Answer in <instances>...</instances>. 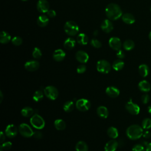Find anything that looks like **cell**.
<instances>
[{
  "label": "cell",
  "mask_w": 151,
  "mask_h": 151,
  "mask_svg": "<svg viewBox=\"0 0 151 151\" xmlns=\"http://www.w3.org/2000/svg\"><path fill=\"white\" fill-rule=\"evenodd\" d=\"M86 70V66L84 64L79 65L77 68V72L79 74L84 73Z\"/></svg>",
  "instance_id": "41"
},
{
  "label": "cell",
  "mask_w": 151,
  "mask_h": 151,
  "mask_svg": "<svg viewBox=\"0 0 151 151\" xmlns=\"http://www.w3.org/2000/svg\"><path fill=\"white\" fill-rule=\"evenodd\" d=\"M125 108L129 113L133 115H137L140 112L139 106L137 104L134 103L131 99L126 103Z\"/></svg>",
  "instance_id": "9"
},
{
  "label": "cell",
  "mask_w": 151,
  "mask_h": 151,
  "mask_svg": "<svg viewBox=\"0 0 151 151\" xmlns=\"http://www.w3.org/2000/svg\"><path fill=\"white\" fill-rule=\"evenodd\" d=\"M22 1H28V0H22Z\"/></svg>",
  "instance_id": "53"
},
{
  "label": "cell",
  "mask_w": 151,
  "mask_h": 151,
  "mask_svg": "<svg viewBox=\"0 0 151 151\" xmlns=\"http://www.w3.org/2000/svg\"><path fill=\"white\" fill-rule=\"evenodd\" d=\"M55 128L58 130H63L66 127V123L63 119H56L54 122Z\"/></svg>",
  "instance_id": "25"
},
{
  "label": "cell",
  "mask_w": 151,
  "mask_h": 151,
  "mask_svg": "<svg viewBox=\"0 0 151 151\" xmlns=\"http://www.w3.org/2000/svg\"><path fill=\"white\" fill-rule=\"evenodd\" d=\"M11 40V35L5 31H1L0 34V42L1 44H7Z\"/></svg>",
  "instance_id": "27"
},
{
  "label": "cell",
  "mask_w": 151,
  "mask_h": 151,
  "mask_svg": "<svg viewBox=\"0 0 151 151\" xmlns=\"http://www.w3.org/2000/svg\"><path fill=\"white\" fill-rule=\"evenodd\" d=\"M34 109L30 107H25L21 110V111L22 116L25 117H31L34 114Z\"/></svg>",
  "instance_id": "30"
},
{
  "label": "cell",
  "mask_w": 151,
  "mask_h": 151,
  "mask_svg": "<svg viewBox=\"0 0 151 151\" xmlns=\"http://www.w3.org/2000/svg\"><path fill=\"white\" fill-rule=\"evenodd\" d=\"M45 96L51 100H55L58 96V91L56 87L53 86H48L43 89Z\"/></svg>",
  "instance_id": "5"
},
{
  "label": "cell",
  "mask_w": 151,
  "mask_h": 151,
  "mask_svg": "<svg viewBox=\"0 0 151 151\" xmlns=\"http://www.w3.org/2000/svg\"><path fill=\"white\" fill-rule=\"evenodd\" d=\"M32 56L35 59H39L42 56V52L40 48L38 47H35L32 51Z\"/></svg>",
  "instance_id": "36"
},
{
  "label": "cell",
  "mask_w": 151,
  "mask_h": 151,
  "mask_svg": "<svg viewBox=\"0 0 151 151\" xmlns=\"http://www.w3.org/2000/svg\"><path fill=\"white\" fill-rule=\"evenodd\" d=\"M106 93L109 97H110L111 98H115V97H117L119 95L120 91L116 87L109 86L106 88Z\"/></svg>",
  "instance_id": "17"
},
{
  "label": "cell",
  "mask_w": 151,
  "mask_h": 151,
  "mask_svg": "<svg viewBox=\"0 0 151 151\" xmlns=\"http://www.w3.org/2000/svg\"><path fill=\"white\" fill-rule=\"evenodd\" d=\"M20 134L25 137H31L33 136L34 132L31 127L26 123H21L18 127Z\"/></svg>",
  "instance_id": "7"
},
{
  "label": "cell",
  "mask_w": 151,
  "mask_h": 151,
  "mask_svg": "<svg viewBox=\"0 0 151 151\" xmlns=\"http://www.w3.org/2000/svg\"><path fill=\"white\" fill-rule=\"evenodd\" d=\"M107 133L108 134V136L113 139H116L118 136H119V132L117 129L114 127H110L107 131Z\"/></svg>",
  "instance_id": "28"
},
{
  "label": "cell",
  "mask_w": 151,
  "mask_h": 151,
  "mask_svg": "<svg viewBox=\"0 0 151 151\" xmlns=\"http://www.w3.org/2000/svg\"><path fill=\"white\" fill-rule=\"evenodd\" d=\"M141 100H142V101L143 104H147L149 100H150V97H149V96L147 94H145L143 95H142V97H141Z\"/></svg>",
  "instance_id": "42"
},
{
  "label": "cell",
  "mask_w": 151,
  "mask_h": 151,
  "mask_svg": "<svg viewBox=\"0 0 151 151\" xmlns=\"http://www.w3.org/2000/svg\"><path fill=\"white\" fill-rule=\"evenodd\" d=\"M123 47L126 51L132 50L134 47V42L131 40H127L123 42Z\"/></svg>",
  "instance_id": "33"
},
{
  "label": "cell",
  "mask_w": 151,
  "mask_h": 151,
  "mask_svg": "<svg viewBox=\"0 0 151 151\" xmlns=\"http://www.w3.org/2000/svg\"><path fill=\"white\" fill-rule=\"evenodd\" d=\"M109 44L111 48L114 50L118 51L122 47L121 40L118 37H111L109 40Z\"/></svg>",
  "instance_id": "11"
},
{
  "label": "cell",
  "mask_w": 151,
  "mask_h": 151,
  "mask_svg": "<svg viewBox=\"0 0 151 151\" xmlns=\"http://www.w3.org/2000/svg\"><path fill=\"white\" fill-rule=\"evenodd\" d=\"M105 13L110 20H116L122 16V11L120 7L116 4L111 3L107 5Z\"/></svg>",
  "instance_id": "1"
},
{
  "label": "cell",
  "mask_w": 151,
  "mask_h": 151,
  "mask_svg": "<svg viewBox=\"0 0 151 151\" xmlns=\"http://www.w3.org/2000/svg\"><path fill=\"white\" fill-rule=\"evenodd\" d=\"M122 21L127 24H132L135 22L134 17L130 13H125L122 16Z\"/></svg>",
  "instance_id": "21"
},
{
  "label": "cell",
  "mask_w": 151,
  "mask_h": 151,
  "mask_svg": "<svg viewBox=\"0 0 151 151\" xmlns=\"http://www.w3.org/2000/svg\"><path fill=\"white\" fill-rule=\"evenodd\" d=\"M150 136H151L150 132L149 131H148V130L145 131V132H143V137L144 138H145V139H148V138H149V137H150Z\"/></svg>",
  "instance_id": "46"
},
{
  "label": "cell",
  "mask_w": 151,
  "mask_h": 151,
  "mask_svg": "<svg viewBox=\"0 0 151 151\" xmlns=\"http://www.w3.org/2000/svg\"><path fill=\"white\" fill-rule=\"evenodd\" d=\"M142 126L144 129H149L151 127V119L150 118H145L142 122Z\"/></svg>",
  "instance_id": "35"
},
{
  "label": "cell",
  "mask_w": 151,
  "mask_h": 151,
  "mask_svg": "<svg viewBox=\"0 0 151 151\" xmlns=\"http://www.w3.org/2000/svg\"><path fill=\"white\" fill-rule=\"evenodd\" d=\"M65 32L70 36H75L79 31L78 25L73 21H68L65 22L64 26Z\"/></svg>",
  "instance_id": "3"
},
{
  "label": "cell",
  "mask_w": 151,
  "mask_h": 151,
  "mask_svg": "<svg viewBox=\"0 0 151 151\" xmlns=\"http://www.w3.org/2000/svg\"><path fill=\"white\" fill-rule=\"evenodd\" d=\"M88 147L87 143L84 141H79L76 145V151H88Z\"/></svg>",
  "instance_id": "31"
},
{
  "label": "cell",
  "mask_w": 151,
  "mask_h": 151,
  "mask_svg": "<svg viewBox=\"0 0 151 151\" xmlns=\"http://www.w3.org/2000/svg\"><path fill=\"white\" fill-rule=\"evenodd\" d=\"M97 115L103 119H106L109 116V111L107 107L103 106H100L97 109Z\"/></svg>",
  "instance_id": "20"
},
{
  "label": "cell",
  "mask_w": 151,
  "mask_h": 151,
  "mask_svg": "<svg viewBox=\"0 0 151 151\" xmlns=\"http://www.w3.org/2000/svg\"><path fill=\"white\" fill-rule=\"evenodd\" d=\"M132 151H146L144 146L140 144H136L132 147Z\"/></svg>",
  "instance_id": "40"
},
{
  "label": "cell",
  "mask_w": 151,
  "mask_h": 151,
  "mask_svg": "<svg viewBox=\"0 0 151 151\" xmlns=\"http://www.w3.org/2000/svg\"><path fill=\"white\" fill-rule=\"evenodd\" d=\"M65 57V52L61 49H57L54 51L52 54L53 59L58 62L63 61Z\"/></svg>",
  "instance_id": "18"
},
{
  "label": "cell",
  "mask_w": 151,
  "mask_h": 151,
  "mask_svg": "<svg viewBox=\"0 0 151 151\" xmlns=\"http://www.w3.org/2000/svg\"><path fill=\"white\" fill-rule=\"evenodd\" d=\"M0 103H1L2 101V100H3V94H2V91H0Z\"/></svg>",
  "instance_id": "49"
},
{
  "label": "cell",
  "mask_w": 151,
  "mask_h": 151,
  "mask_svg": "<svg viewBox=\"0 0 151 151\" xmlns=\"http://www.w3.org/2000/svg\"><path fill=\"white\" fill-rule=\"evenodd\" d=\"M116 56H117V58H119V59H123V58H124L125 54H124V52L122 50H119L117 51Z\"/></svg>",
  "instance_id": "44"
},
{
  "label": "cell",
  "mask_w": 151,
  "mask_h": 151,
  "mask_svg": "<svg viewBox=\"0 0 151 151\" xmlns=\"http://www.w3.org/2000/svg\"><path fill=\"white\" fill-rule=\"evenodd\" d=\"M139 73L142 77H146L149 73V68L148 65L145 64L140 65L139 67Z\"/></svg>",
  "instance_id": "26"
},
{
  "label": "cell",
  "mask_w": 151,
  "mask_h": 151,
  "mask_svg": "<svg viewBox=\"0 0 151 151\" xmlns=\"http://www.w3.org/2000/svg\"><path fill=\"white\" fill-rule=\"evenodd\" d=\"M76 45V40L73 38L68 37L64 42V47L67 50H71Z\"/></svg>",
  "instance_id": "23"
},
{
  "label": "cell",
  "mask_w": 151,
  "mask_h": 151,
  "mask_svg": "<svg viewBox=\"0 0 151 151\" xmlns=\"http://www.w3.org/2000/svg\"><path fill=\"white\" fill-rule=\"evenodd\" d=\"M93 35H94V36H97V35H98V31H97V30H95V31H94V32H93Z\"/></svg>",
  "instance_id": "50"
},
{
  "label": "cell",
  "mask_w": 151,
  "mask_h": 151,
  "mask_svg": "<svg viewBox=\"0 0 151 151\" xmlns=\"http://www.w3.org/2000/svg\"><path fill=\"white\" fill-rule=\"evenodd\" d=\"M90 44L92 47L96 48H99L101 47V43L100 41L96 38H93L90 41Z\"/></svg>",
  "instance_id": "38"
},
{
  "label": "cell",
  "mask_w": 151,
  "mask_h": 151,
  "mask_svg": "<svg viewBox=\"0 0 151 151\" xmlns=\"http://www.w3.org/2000/svg\"><path fill=\"white\" fill-rule=\"evenodd\" d=\"M44 91L42 92V91L41 90H37L33 94V97H32V99L34 100V101L35 102H38L40 101H41L44 97Z\"/></svg>",
  "instance_id": "34"
},
{
  "label": "cell",
  "mask_w": 151,
  "mask_h": 151,
  "mask_svg": "<svg viewBox=\"0 0 151 151\" xmlns=\"http://www.w3.org/2000/svg\"><path fill=\"white\" fill-rule=\"evenodd\" d=\"M76 60L81 63H86L89 58L88 55L84 51H78L76 54Z\"/></svg>",
  "instance_id": "14"
},
{
  "label": "cell",
  "mask_w": 151,
  "mask_h": 151,
  "mask_svg": "<svg viewBox=\"0 0 151 151\" xmlns=\"http://www.w3.org/2000/svg\"><path fill=\"white\" fill-rule=\"evenodd\" d=\"M76 107L80 111H86L90 108L91 103L87 99H80L76 101Z\"/></svg>",
  "instance_id": "8"
},
{
  "label": "cell",
  "mask_w": 151,
  "mask_h": 151,
  "mask_svg": "<svg viewBox=\"0 0 151 151\" xmlns=\"http://www.w3.org/2000/svg\"><path fill=\"white\" fill-rule=\"evenodd\" d=\"M118 146V142L114 139H111L108 141L105 145L104 151H115Z\"/></svg>",
  "instance_id": "16"
},
{
  "label": "cell",
  "mask_w": 151,
  "mask_h": 151,
  "mask_svg": "<svg viewBox=\"0 0 151 151\" xmlns=\"http://www.w3.org/2000/svg\"><path fill=\"white\" fill-rule=\"evenodd\" d=\"M145 143V145L146 146V149H145V150L146 151H151V142L150 143H148V142H143Z\"/></svg>",
  "instance_id": "47"
},
{
  "label": "cell",
  "mask_w": 151,
  "mask_h": 151,
  "mask_svg": "<svg viewBox=\"0 0 151 151\" xmlns=\"http://www.w3.org/2000/svg\"><path fill=\"white\" fill-rule=\"evenodd\" d=\"M143 127L138 124H132L127 127L126 130L127 136L132 140H136L143 136Z\"/></svg>",
  "instance_id": "2"
},
{
  "label": "cell",
  "mask_w": 151,
  "mask_h": 151,
  "mask_svg": "<svg viewBox=\"0 0 151 151\" xmlns=\"http://www.w3.org/2000/svg\"><path fill=\"white\" fill-rule=\"evenodd\" d=\"M150 11H151V5H150Z\"/></svg>",
  "instance_id": "54"
},
{
  "label": "cell",
  "mask_w": 151,
  "mask_h": 151,
  "mask_svg": "<svg viewBox=\"0 0 151 151\" xmlns=\"http://www.w3.org/2000/svg\"><path fill=\"white\" fill-rule=\"evenodd\" d=\"M147 109H148V112H149L150 114H151V105H150V106L148 107Z\"/></svg>",
  "instance_id": "51"
},
{
  "label": "cell",
  "mask_w": 151,
  "mask_h": 151,
  "mask_svg": "<svg viewBox=\"0 0 151 151\" xmlns=\"http://www.w3.org/2000/svg\"><path fill=\"white\" fill-rule=\"evenodd\" d=\"M124 62L121 59H118L115 60L113 62L112 64V67L116 71H120L123 69V68L124 67Z\"/></svg>",
  "instance_id": "29"
},
{
  "label": "cell",
  "mask_w": 151,
  "mask_h": 151,
  "mask_svg": "<svg viewBox=\"0 0 151 151\" xmlns=\"http://www.w3.org/2000/svg\"><path fill=\"white\" fill-rule=\"evenodd\" d=\"M101 29L103 31L106 33L110 32L113 29V25L110 19H104L102 21L101 25Z\"/></svg>",
  "instance_id": "15"
},
{
  "label": "cell",
  "mask_w": 151,
  "mask_h": 151,
  "mask_svg": "<svg viewBox=\"0 0 151 151\" xmlns=\"http://www.w3.org/2000/svg\"><path fill=\"white\" fill-rule=\"evenodd\" d=\"M1 146L2 147V148L4 150H9L11 148V147H12V143L11 142H4V143H2Z\"/></svg>",
  "instance_id": "39"
},
{
  "label": "cell",
  "mask_w": 151,
  "mask_h": 151,
  "mask_svg": "<svg viewBox=\"0 0 151 151\" xmlns=\"http://www.w3.org/2000/svg\"><path fill=\"white\" fill-rule=\"evenodd\" d=\"M37 22V24L40 27H45L48 25L49 22V19L47 15L42 14L38 17Z\"/></svg>",
  "instance_id": "19"
},
{
  "label": "cell",
  "mask_w": 151,
  "mask_h": 151,
  "mask_svg": "<svg viewBox=\"0 0 151 151\" xmlns=\"http://www.w3.org/2000/svg\"><path fill=\"white\" fill-rule=\"evenodd\" d=\"M149 39L150 40V41H151V31L149 32Z\"/></svg>",
  "instance_id": "52"
},
{
  "label": "cell",
  "mask_w": 151,
  "mask_h": 151,
  "mask_svg": "<svg viewBox=\"0 0 151 151\" xmlns=\"http://www.w3.org/2000/svg\"><path fill=\"white\" fill-rule=\"evenodd\" d=\"M49 8V3L46 0H39L37 4V9L40 13H47Z\"/></svg>",
  "instance_id": "12"
},
{
  "label": "cell",
  "mask_w": 151,
  "mask_h": 151,
  "mask_svg": "<svg viewBox=\"0 0 151 151\" xmlns=\"http://www.w3.org/2000/svg\"><path fill=\"white\" fill-rule=\"evenodd\" d=\"M75 105L73 101H67L63 105V110L67 113H70L73 110Z\"/></svg>",
  "instance_id": "32"
},
{
  "label": "cell",
  "mask_w": 151,
  "mask_h": 151,
  "mask_svg": "<svg viewBox=\"0 0 151 151\" xmlns=\"http://www.w3.org/2000/svg\"><path fill=\"white\" fill-rule=\"evenodd\" d=\"M11 41H12V43L13 45H14L15 46H19L22 44V39L20 37L16 36V37H14L12 39Z\"/></svg>",
  "instance_id": "37"
},
{
  "label": "cell",
  "mask_w": 151,
  "mask_h": 151,
  "mask_svg": "<svg viewBox=\"0 0 151 151\" xmlns=\"http://www.w3.org/2000/svg\"><path fill=\"white\" fill-rule=\"evenodd\" d=\"M5 134H4L3 132H1V133H0V142L2 143L4 142V141L5 140Z\"/></svg>",
  "instance_id": "48"
},
{
  "label": "cell",
  "mask_w": 151,
  "mask_h": 151,
  "mask_svg": "<svg viewBox=\"0 0 151 151\" xmlns=\"http://www.w3.org/2000/svg\"><path fill=\"white\" fill-rule=\"evenodd\" d=\"M35 139H41L42 137V133L40 132V131H38V130H37V131H35L34 132V133H33V136H32Z\"/></svg>",
  "instance_id": "43"
},
{
  "label": "cell",
  "mask_w": 151,
  "mask_h": 151,
  "mask_svg": "<svg viewBox=\"0 0 151 151\" xmlns=\"http://www.w3.org/2000/svg\"><path fill=\"white\" fill-rule=\"evenodd\" d=\"M96 68L99 72L103 74H107L111 70V65L107 61L101 60L97 63Z\"/></svg>",
  "instance_id": "6"
},
{
  "label": "cell",
  "mask_w": 151,
  "mask_h": 151,
  "mask_svg": "<svg viewBox=\"0 0 151 151\" xmlns=\"http://www.w3.org/2000/svg\"><path fill=\"white\" fill-rule=\"evenodd\" d=\"M30 123L36 129H42L45 126L44 119L38 114H35L31 117Z\"/></svg>",
  "instance_id": "4"
},
{
  "label": "cell",
  "mask_w": 151,
  "mask_h": 151,
  "mask_svg": "<svg viewBox=\"0 0 151 151\" xmlns=\"http://www.w3.org/2000/svg\"><path fill=\"white\" fill-rule=\"evenodd\" d=\"M138 87L140 90L143 92L149 91L151 88L150 83L147 80H142L140 81L138 84Z\"/></svg>",
  "instance_id": "22"
},
{
  "label": "cell",
  "mask_w": 151,
  "mask_h": 151,
  "mask_svg": "<svg viewBox=\"0 0 151 151\" xmlns=\"http://www.w3.org/2000/svg\"><path fill=\"white\" fill-rule=\"evenodd\" d=\"M18 131L19 130L15 125L11 124L6 126L5 130V133L6 136H8V137L14 138L17 135Z\"/></svg>",
  "instance_id": "10"
},
{
  "label": "cell",
  "mask_w": 151,
  "mask_h": 151,
  "mask_svg": "<svg viewBox=\"0 0 151 151\" xmlns=\"http://www.w3.org/2000/svg\"><path fill=\"white\" fill-rule=\"evenodd\" d=\"M77 42L82 45H86L88 42V38L85 34L80 33L77 37Z\"/></svg>",
  "instance_id": "24"
},
{
  "label": "cell",
  "mask_w": 151,
  "mask_h": 151,
  "mask_svg": "<svg viewBox=\"0 0 151 151\" xmlns=\"http://www.w3.org/2000/svg\"><path fill=\"white\" fill-rule=\"evenodd\" d=\"M47 16H48L50 18H54L56 16V12L53 9H49L47 12Z\"/></svg>",
  "instance_id": "45"
},
{
  "label": "cell",
  "mask_w": 151,
  "mask_h": 151,
  "mask_svg": "<svg viewBox=\"0 0 151 151\" xmlns=\"http://www.w3.org/2000/svg\"><path fill=\"white\" fill-rule=\"evenodd\" d=\"M25 68L28 71H34L40 67V63L36 60H31L25 63L24 65Z\"/></svg>",
  "instance_id": "13"
}]
</instances>
